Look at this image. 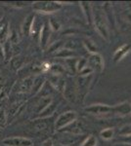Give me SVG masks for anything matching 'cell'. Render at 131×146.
<instances>
[{
    "instance_id": "cell-4",
    "label": "cell",
    "mask_w": 131,
    "mask_h": 146,
    "mask_svg": "<svg viewBox=\"0 0 131 146\" xmlns=\"http://www.w3.org/2000/svg\"><path fill=\"white\" fill-rule=\"evenodd\" d=\"M10 31H9V23H5L2 27L0 28V45L5 44L6 41H8Z\"/></svg>"
},
{
    "instance_id": "cell-10",
    "label": "cell",
    "mask_w": 131,
    "mask_h": 146,
    "mask_svg": "<svg viewBox=\"0 0 131 146\" xmlns=\"http://www.w3.org/2000/svg\"><path fill=\"white\" fill-rule=\"evenodd\" d=\"M9 5H11V6H17V7H20L21 5L20 4H24V2H22V3H21V2H9Z\"/></svg>"
},
{
    "instance_id": "cell-3",
    "label": "cell",
    "mask_w": 131,
    "mask_h": 146,
    "mask_svg": "<svg viewBox=\"0 0 131 146\" xmlns=\"http://www.w3.org/2000/svg\"><path fill=\"white\" fill-rule=\"evenodd\" d=\"M32 84H33V80L32 78H26L24 79L18 86V93H27L30 92L32 88Z\"/></svg>"
},
{
    "instance_id": "cell-5",
    "label": "cell",
    "mask_w": 131,
    "mask_h": 146,
    "mask_svg": "<svg viewBox=\"0 0 131 146\" xmlns=\"http://www.w3.org/2000/svg\"><path fill=\"white\" fill-rule=\"evenodd\" d=\"M33 19H34V17L32 15L28 16L27 19H25V22H24L22 25V31L25 35L30 34V31H32V27L33 21H34Z\"/></svg>"
},
{
    "instance_id": "cell-12",
    "label": "cell",
    "mask_w": 131,
    "mask_h": 146,
    "mask_svg": "<svg viewBox=\"0 0 131 146\" xmlns=\"http://www.w3.org/2000/svg\"><path fill=\"white\" fill-rule=\"evenodd\" d=\"M4 82H5V79H4V77H3V74L0 71V85L4 84Z\"/></svg>"
},
{
    "instance_id": "cell-8",
    "label": "cell",
    "mask_w": 131,
    "mask_h": 146,
    "mask_svg": "<svg viewBox=\"0 0 131 146\" xmlns=\"http://www.w3.org/2000/svg\"><path fill=\"white\" fill-rule=\"evenodd\" d=\"M7 121L6 113L3 109H0V127H4Z\"/></svg>"
},
{
    "instance_id": "cell-14",
    "label": "cell",
    "mask_w": 131,
    "mask_h": 146,
    "mask_svg": "<svg viewBox=\"0 0 131 146\" xmlns=\"http://www.w3.org/2000/svg\"><path fill=\"white\" fill-rule=\"evenodd\" d=\"M3 22H4V19H2V20H0V28H1V27H2V25H4Z\"/></svg>"
},
{
    "instance_id": "cell-6",
    "label": "cell",
    "mask_w": 131,
    "mask_h": 146,
    "mask_svg": "<svg viewBox=\"0 0 131 146\" xmlns=\"http://www.w3.org/2000/svg\"><path fill=\"white\" fill-rule=\"evenodd\" d=\"M3 47V54H4V58L6 60H9L12 58V47H11V42L6 41L5 44L2 45Z\"/></svg>"
},
{
    "instance_id": "cell-9",
    "label": "cell",
    "mask_w": 131,
    "mask_h": 146,
    "mask_svg": "<svg viewBox=\"0 0 131 146\" xmlns=\"http://www.w3.org/2000/svg\"><path fill=\"white\" fill-rule=\"evenodd\" d=\"M6 98H7L6 91H2L1 93H0V102H3V101L5 100Z\"/></svg>"
},
{
    "instance_id": "cell-2",
    "label": "cell",
    "mask_w": 131,
    "mask_h": 146,
    "mask_svg": "<svg viewBox=\"0 0 131 146\" xmlns=\"http://www.w3.org/2000/svg\"><path fill=\"white\" fill-rule=\"evenodd\" d=\"M2 143L6 146H32V140L27 137L14 136V137H7L3 139Z\"/></svg>"
},
{
    "instance_id": "cell-13",
    "label": "cell",
    "mask_w": 131,
    "mask_h": 146,
    "mask_svg": "<svg viewBox=\"0 0 131 146\" xmlns=\"http://www.w3.org/2000/svg\"><path fill=\"white\" fill-rule=\"evenodd\" d=\"M2 56H4V54H3V47H2V45H0V58H2Z\"/></svg>"
},
{
    "instance_id": "cell-7",
    "label": "cell",
    "mask_w": 131,
    "mask_h": 146,
    "mask_svg": "<svg viewBox=\"0 0 131 146\" xmlns=\"http://www.w3.org/2000/svg\"><path fill=\"white\" fill-rule=\"evenodd\" d=\"M40 85H42V81L40 78H37L35 80H33V84H32V92H37L40 87Z\"/></svg>"
},
{
    "instance_id": "cell-11",
    "label": "cell",
    "mask_w": 131,
    "mask_h": 146,
    "mask_svg": "<svg viewBox=\"0 0 131 146\" xmlns=\"http://www.w3.org/2000/svg\"><path fill=\"white\" fill-rule=\"evenodd\" d=\"M41 146H52V141H51V140H47V141H45V142L42 143Z\"/></svg>"
},
{
    "instance_id": "cell-1",
    "label": "cell",
    "mask_w": 131,
    "mask_h": 146,
    "mask_svg": "<svg viewBox=\"0 0 131 146\" xmlns=\"http://www.w3.org/2000/svg\"><path fill=\"white\" fill-rule=\"evenodd\" d=\"M60 8V5L54 3V2H34L32 5V9L40 13H52Z\"/></svg>"
}]
</instances>
